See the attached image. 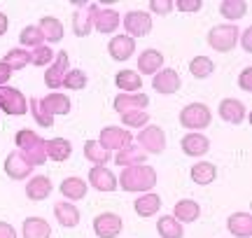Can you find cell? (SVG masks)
Masks as SVG:
<instances>
[{"label": "cell", "mask_w": 252, "mask_h": 238, "mask_svg": "<svg viewBox=\"0 0 252 238\" xmlns=\"http://www.w3.org/2000/svg\"><path fill=\"white\" fill-rule=\"evenodd\" d=\"M28 105H31V112H33V119L45 128L54 126V115H68L70 112V98L59 91L49 93L45 98H31Z\"/></svg>", "instance_id": "obj_1"}, {"label": "cell", "mask_w": 252, "mask_h": 238, "mask_svg": "<svg viewBox=\"0 0 252 238\" xmlns=\"http://www.w3.org/2000/svg\"><path fill=\"white\" fill-rule=\"evenodd\" d=\"M122 184V189L124 192H150L154 184H157V171H154L152 166H131V168H124L122 171V178L117 180Z\"/></svg>", "instance_id": "obj_2"}, {"label": "cell", "mask_w": 252, "mask_h": 238, "mask_svg": "<svg viewBox=\"0 0 252 238\" xmlns=\"http://www.w3.org/2000/svg\"><path fill=\"white\" fill-rule=\"evenodd\" d=\"M14 140H17L19 152L24 154V159H26L33 168H35V166H42L47 161V147H45L47 140H42L35 131L21 128V131H17V138H14Z\"/></svg>", "instance_id": "obj_3"}, {"label": "cell", "mask_w": 252, "mask_h": 238, "mask_svg": "<svg viewBox=\"0 0 252 238\" xmlns=\"http://www.w3.org/2000/svg\"><path fill=\"white\" fill-rule=\"evenodd\" d=\"M210 119H213V112H210L206 103H189L180 112V124L185 128H189L191 133H198V131L208 128Z\"/></svg>", "instance_id": "obj_4"}, {"label": "cell", "mask_w": 252, "mask_h": 238, "mask_svg": "<svg viewBox=\"0 0 252 238\" xmlns=\"http://www.w3.org/2000/svg\"><path fill=\"white\" fill-rule=\"evenodd\" d=\"M238 35H241V30L236 24H220V26H213L208 30V45L215 52L226 54L238 45Z\"/></svg>", "instance_id": "obj_5"}, {"label": "cell", "mask_w": 252, "mask_h": 238, "mask_svg": "<svg viewBox=\"0 0 252 238\" xmlns=\"http://www.w3.org/2000/svg\"><path fill=\"white\" fill-rule=\"evenodd\" d=\"M138 138V147L143 149L145 154H161L166 149V133H163L161 126H154V124H147L145 128H140V136Z\"/></svg>", "instance_id": "obj_6"}, {"label": "cell", "mask_w": 252, "mask_h": 238, "mask_svg": "<svg viewBox=\"0 0 252 238\" xmlns=\"http://www.w3.org/2000/svg\"><path fill=\"white\" fill-rule=\"evenodd\" d=\"M0 110L12 115V117H21L28 112L26 96L14 89V87H0Z\"/></svg>", "instance_id": "obj_7"}, {"label": "cell", "mask_w": 252, "mask_h": 238, "mask_svg": "<svg viewBox=\"0 0 252 238\" xmlns=\"http://www.w3.org/2000/svg\"><path fill=\"white\" fill-rule=\"evenodd\" d=\"M131 138L133 136L122 126H105L100 131L98 143L105 152H119V149H124V147L131 145Z\"/></svg>", "instance_id": "obj_8"}, {"label": "cell", "mask_w": 252, "mask_h": 238, "mask_svg": "<svg viewBox=\"0 0 252 238\" xmlns=\"http://www.w3.org/2000/svg\"><path fill=\"white\" fill-rule=\"evenodd\" d=\"M124 28L128 37H145L150 30H152V17L147 12H140V9H133L124 17Z\"/></svg>", "instance_id": "obj_9"}, {"label": "cell", "mask_w": 252, "mask_h": 238, "mask_svg": "<svg viewBox=\"0 0 252 238\" xmlns=\"http://www.w3.org/2000/svg\"><path fill=\"white\" fill-rule=\"evenodd\" d=\"M68 65H70V61H68V52L61 49V52L54 56L52 65L47 68V73H45V84L49 87V89H59V87H63V77H65V73H68Z\"/></svg>", "instance_id": "obj_10"}, {"label": "cell", "mask_w": 252, "mask_h": 238, "mask_svg": "<svg viewBox=\"0 0 252 238\" xmlns=\"http://www.w3.org/2000/svg\"><path fill=\"white\" fill-rule=\"evenodd\" d=\"M152 87L157 93H163V96H171V93H178L182 87V80L178 70H173V68H163L159 73L154 75L152 80Z\"/></svg>", "instance_id": "obj_11"}, {"label": "cell", "mask_w": 252, "mask_h": 238, "mask_svg": "<svg viewBox=\"0 0 252 238\" xmlns=\"http://www.w3.org/2000/svg\"><path fill=\"white\" fill-rule=\"evenodd\" d=\"M94 231L98 238H117L122 234V217L115 212H103L94 217Z\"/></svg>", "instance_id": "obj_12"}, {"label": "cell", "mask_w": 252, "mask_h": 238, "mask_svg": "<svg viewBox=\"0 0 252 238\" xmlns=\"http://www.w3.org/2000/svg\"><path fill=\"white\" fill-rule=\"evenodd\" d=\"M147 105H150V98H147L143 91L140 93H119L117 98H115V103H112L115 112H119V115L145 110Z\"/></svg>", "instance_id": "obj_13"}, {"label": "cell", "mask_w": 252, "mask_h": 238, "mask_svg": "<svg viewBox=\"0 0 252 238\" xmlns=\"http://www.w3.org/2000/svg\"><path fill=\"white\" fill-rule=\"evenodd\" d=\"M89 184L98 192H115L117 189V178L108 166H94L89 171Z\"/></svg>", "instance_id": "obj_14"}, {"label": "cell", "mask_w": 252, "mask_h": 238, "mask_svg": "<svg viewBox=\"0 0 252 238\" xmlns=\"http://www.w3.org/2000/svg\"><path fill=\"white\" fill-rule=\"evenodd\" d=\"M108 54L115 61H128L135 54V40L128 35H115L108 42Z\"/></svg>", "instance_id": "obj_15"}, {"label": "cell", "mask_w": 252, "mask_h": 238, "mask_svg": "<svg viewBox=\"0 0 252 238\" xmlns=\"http://www.w3.org/2000/svg\"><path fill=\"white\" fill-rule=\"evenodd\" d=\"M94 12L96 5H87L72 14V33L77 37H87L94 30Z\"/></svg>", "instance_id": "obj_16"}, {"label": "cell", "mask_w": 252, "mask_h": 238, "mask_svg": "<svg viewBox=\"0 0 252 238\" xmlns=\"http://www.w3.org/2000/svg\"><path fill=\"white\" fill-rule=\"evenodd\" d=\"M33 171V166L28 164L21 152H9V156L5 159V173L12 180H26L28 173Z\"/></svg>", "instance_id": "obj_17"}, {"label": "cell", "mask_w": 252, "mask_h": 238, "mask_svg": "<svg viewBox=\"0 0 252 238\" xmlns=\"http://www.w3.org/2000/svg\"><path fill=\"white\" fill-rule=\"evenodd\" d=\"M217 112H220V117L224 119V121H229V124H241L245 119V105L238 101V98H222Z\"/></svg>", "instance_id": "obj_18"}, {"label": "cell", "mask_w": 252, "mask_h": 238, "mask_svg": "<svg viewBox=\"0 0 252 238\" xmlns=\"http://www.w3.org/2000/svg\"><path fill=\"white\" fill-rule=\"evenodd\" d=\"M163 65V54L159 49H145L138 56V75H157Z\"/></svg>", "instance_id": "obj_19"}, {"label": "cell", "mask_w": 252, "mask_h": 238, "mask_svg": "<svg viewBox=\"0 0 252 238\" xmlns=\"http://www.w3.org/2000/svg\"><path fill=\"white\" fill-rule=\"evenodd\" d=\"M226 229L231 231L236 238H250L252 236V215L250 212H234L226 220Z\"/></svg>", "instance_id": "obj_20"}, {"label": "cell", "mask_w": 252, "mask_h": 238, "mask_svg": "<svg viewBox=\"0 0 252 238\" xmlns=\"http://www.w3.org/2000/svg\"><path fill=\"white\" fill-rule=\"evenodd\" d=\"M119 26V14L115 9H100L96 7L94 12V28L103 33V35H110V33H115Z\"/></svg>", "instance_id": "obj_21"}, {"label": "cell", "mask_w": 252, "mask_h": 238, "mask_svg": "<svg viewBox=\"0 0 252 238\" xmlns=\"http://www.w3.org/2000/svg\"><path fill=\"white\" fill-rule=\"evenodd\" d=\"M54 192V184L47 175H35L28 180V187H26V196L31 201H45L49 194Z\"/></svg>", "instance_id": "obj_22"}, {"label": "cell", "mask_w": 252, "mask_h": 238, "mask_svg": "<svg viewBox=\"0 0 252 238\" xmlns=\"http://www.w3.org/2000/svg\"><path fill=\"white\" fill-rule=\"evenodd\" d=\"M173 217L180 224H191V222H196L201 217V206L196 201H191V199H182V201L175 203Z\"/></svg>", "instance_id": "obj_23"}, {"label": "cell", "mask_w": 252, "mask_h": 238, "mask_svg": "<svg viewBox=\"0 0 252 238\" xmlns=\"http://www.w3.org/2000/svg\"><path fill=\"white\" fill-rule=\"evenodd\" d=\"M180 147L187 156H203L210 149V140L206 136H201V133H187V136L182 138Z\"/></svg>", "instance_id": "obj_24"}, {"label": "cell", "mask_w": 252, "mask_h": 238, "mask_svg": "<svg viewBox=\"0 0 252 238\" xmlns=\"http://www.w3.org/2000/svg\"><path fill=\"white\" fill-rule=\"evenodd\" d=\"M112 159H115V164L122 166V168H131V166H143L145 161H147V154H145L138 145H128V147H124V149H119Z\"/></svg>", "instance_id": "obj_25"}, {"label": "cell", "mask_w": 252, "mask_h": 238, "mask_svg": "<svg viewBox=\"0 0 252 238\" xmlns=\"http://www.w3.org/2000/svg\"><path fill=\"white\" fill-rule=\"evenodd\" d=\"M54 215L59 224L65 227V229H75L77 224H80V210H77V206H72L70 201H61L54 206Z\"/></svg>", "instance_id": "obj_26"}, {"label": "cell", "mask_w": 252, "mask_h": 238, "mask_svg": "<svg viewBox=\"0 0 252 238\" xmlns=\"http://www.w3.org/2000/svg\"><path fill=\"white\" fill-rule=\"evenodd\" d=\"M135 212L140 215V217H152V215H157V210L161 208V196L154 192H147V194H140L138 199H135L133 203Z\"/></svg>", "instance_id": "obj_27"}, {"label": "cell", "mask_w": 252, "mask_h": 238, "mask_svg": "<svg viewBox=\"0 0 252 238\" xmlns=\"http://www.w3.org/2000/svg\"><path fill=\"white\" fill-rule=\"evenodd\" d=\"M47 147V159H52V161H68L72 154V145L65 140V138H52V140H47L45 143Z\"/></svg>", "instance_id": "obj_28"}, {"label": "cell", "mask_w": 252, "mask_h": 238, "mask_svg": "<svg viewBox=\"0 0 252 238\" xmlns=\"http://www.w3.org/2000/svg\"><path fill=\"white\" fill-rule=\"evenodd\" d=\"M21 229H24V238H49L52 236V227L42 217H26Z\"/></svg>", "instance_id": "obj_29"}, {"label": "cell", "mask_w": 252, "mask_h": 238, "mask_svg": "<svg viewBox=\"0 0 252 238\" xmlns=\"http://www.w3.org/2000/svg\"><path fill=\"white\" fill-rule=\"evenodd\" d=\"M115 84L119 87L122 93H138L140 87H143V80H140V75L135 70H119L115 75Z\"/></svg>", "instance_id": "obj_30"}, {"label": "cell", "mask_w": 252, "mask_h": 238, "mask_svg": "<svg viewBox=\"0 0 252 238\" xmlns=\"http://www.w3.org/2000/svg\"><path fill=\"white\" fill-rule=\"evenodd\" d=\"M191 180L196 184H201V187H206V184L210 182H215V178H217V166L215 164H210V161H198V164L191 166Z\"/></svg>", "instance_id": "obj_31"}, {"label": "cell", "mask_w": 252, "mask_h": 238, "mask_svg": "<svg viewBox=\"0 0 252 238\" xmlns=\"http://www.w3.org/2000/svg\"><path fill=\"white\" fill-rule=\"evenodd\" d=\"M87 182L82 178H65L61 182V194L68 199V201H80L87 196Z\"/></svg>", "instance_id": "obj_32"}, {"label": "cell", "mask_w": 252, "mask_h": 238, "mask_svg": "<svg viewBox=\"0 0 252 238\" xmlns=\"http://www.w3.org/2000/svg\"><path fill=\"white\" fill-rule=\"evenodd\" d=\"M37 28L42 30L45 42H61L63 40V24L56 17H42Z\"/></svg>", "instance_id": "obj_33"}, {"label": "cell", "mask_w": 252, "mask_h": 238, "mask_svg": "<svg viewBox=\"0 0 252 238\" xmlns=\"http://www.w3.org/2000/svg\"><path fill=\"white\" fill-rule=\"evenodd\" d=\"M220 14L234 24V21H238V19H243L248 14V2L245 0H222L220 2Z\"/></svg>", "instance_id": "obj_34"}, {"label": "cell", "mask_w": 252, "mask_h": 238, "mask_svg": "<svg viewBox=\"0 0 252 238\" xmlns=\"http://www.w3.org/2000/svg\"><path fill=\"white\" fill-rule=\"evenodd\" d=\"M157 231H159V236L161 238H182L185 236V229H182V224L173 215H163L159 217L157 222Z\"/></svg>", "instance_id": "obj_35"}, {"label": "cell", "mask_w": 252, "mask_h": 238, "mask_svg": "<svg viewBox=\"0 0 252 238\" xmlns=\"http://www.w3.org/2000/svg\"><path fill=\"white\" fill-rule=\"evenodd\" d=\"M84 156H87L94 166H105L110 159H112V154L100 147L98 140H87V143H84Z\"/></svg>", "instance_id": "obj_36"}, {"label": "cell", "mask_w": 252, "mask_h": 238, "mask_svg": "<svg viewBox=\"0 0 252 238\" xmlns=\"http://www.w3.org/2000/svg\"><path fill=\"white\" fill-rule=\"evenodd\" d=\"M2 63L7 65L9 70L14 73V70H21V68H26L31 63V54H28L24 47H17V49H9L5 59H2Z\"/></svg>", "instance_id": "obj_37"}, {"label": "cell", "mask_w": 252, "mask_h": 238, "mask_svg": "<svg viewBox=\"0 0 252 238\" xmlns=\"http://www.w3.org/2000/svg\"><path fill=\"white\" fill-rule=\"evenodd\" d=\"M189 73L194 75L196 80H206V77H210V75L215 73V63L208 56H194L189 61Z\"/></svg>", "instance_id": "obj_38"}, {"label": "cell", "mask_w": 252, "mask_h": 238, "mask_svg": "<svg viewBox=\"0 0 252 238\" xmlns=\"http://www.w3.org/2000/svg\"><path fill=\"white\" fill-rule=\"evenodd\" d=\"M19 42L24 47H42V42H45V35H42V30L37 26H26L21 33H19Z\"/></svg>", "instance_id": "obj_39"}, {"label": "cell", "mask_w": 252, "mask_h": 238, "mask_svg": "<svg viewBox=\"0 0 252 238\" xmlns=\"http://www.w3.org/2000/svg\"><path fill=\"white\" fill-rule=\"evenodd\" d=\"M54 52H52V47L49 45H42V47H35L33 49V54H31V63L33 65H40V68H49L52 65V61H54Z\"/></svg>", "instance_id": "obj_40"}, {"label": "cell", "mask_w": 252, "mask_h": 238, "mask_svg": "<svg viewBox=\"0 0 252 238\" xmlns=\"http://www.w3.org/2000/svg\"><path fill=\"white\" fill-rule=\"evenodd\" d=\"M63 87L70 89V91H80L87 87V75L84 70H68L65 77H63Z\"/></svg>", "instance_id": "obj_41"}, {"label": "cell", "mask_w": 252, "mask_h": 238, "mask_svg": "<svg viewBox=\"0 0 252 238\" xmlns=\"http://www.w3.org/2000/svg\"><path fill=\"white\" fill-rule=\"evenodd\" d=\"M122 124L128 128H145L150 124V115L145 110H138V112H126L122 115Z\"/></svg>", "instance_id": "obj_42"}, {"label": "cell", "mask_w": 252, "mask_h": 238, "mask_svg": "<svg viewBox=\"0 0 252 238\" xmlns=\"http://www.w3.org/2000/svg\"><path fill=\"white\" fill-rule=\"evenodd\" d=\"M150 12L161 14V17L171 14L173 12V0H150Z\"/></svg>", "instance_id": "obj_43"}, {"label": "cell", "mask_w": 252, "mask_h": 238, "mask_svg": "<svg viewBox=\"0 0 252 238\" xmlns=\"http://www.w3.org/2000/svg\"><path fill=\"white\" fill-rule=\"evenodd\" d=\"M173 7H178V12H198L203 0H173Z\"/></svg>", "instance_id": "obj_44"}, {"label": "cell", "mask_w": 252, "mask_h": 238, "mask_svg": "<svg viewBox=\"0 0 252 238\" xmlns=\"http://www.w3.org/2000/svg\"><path fill=\"white\" fill-rule=\"evenodd\" d=\"M238 87L243 89V91H252V68H245L241 77H238Z\"/></svg>", "instance_id": "obj_45"}, {"label": "cell", "mask_w": 252, "mask_h": 238, "mask_svg": "<svg viewBox=\"0 0 252 238\" xmlns=\"http://www.w3.org/2000/svg\"><path fill=\"white\" fill-rule=\"evenodd\" d=\"M0 238H17V231L9 222H0Z\"/></svg>", "instance_id": "obj_46"}, {"label": "cell", "mask_w": 252, "mask_h": 238, "mask_svg": "<svg viewBox=\"0 0 252 238\" xmlns=\"http://www.w3.org/2000/svg\"><path fill=\"white\" fill-rule=\"evenodd\" d=\"M9 80H12V70H9L2 61H0V87H7Z\"/></svg>", "instance_id": "obj_47"}, {"label": "cell", "mask_w": 252, "mask_h": 238, "mask_svg": "<svg viewBox=\"0 0 252 238\" xmlns=\"http://www.w3.org/2000/svg\"><path fill=\"white\" fill-rule=\"evenodd\" d=\"M241 45L245 52H252V28H245L243 35H241Z\"/></svg>", "instance_id": "obj_48"}, {"label": "cell", "mask_w": 252, "mask_h": 238, "mask_svg": "<svg viewBox=\"0 0 252 238\" xmlns=\"http://www.w3.org/2000/svg\"><path fill=\"white\" fill-rule=\"evenodd\" d=\"M7 28H9V19H7V14H5V12H0V37L7 33Z\"/></svg>", "instance_id": "obj_49"}]
</instances>
